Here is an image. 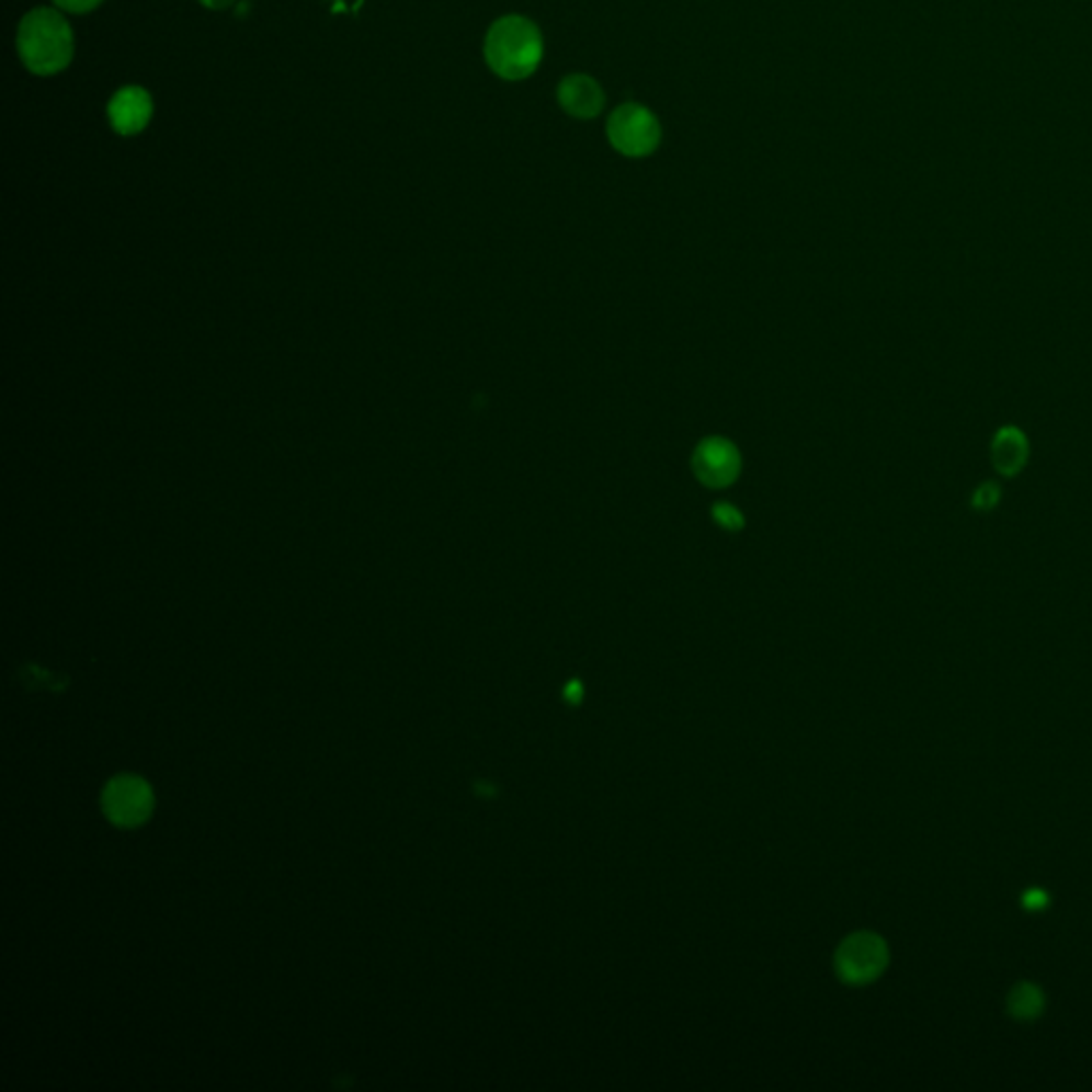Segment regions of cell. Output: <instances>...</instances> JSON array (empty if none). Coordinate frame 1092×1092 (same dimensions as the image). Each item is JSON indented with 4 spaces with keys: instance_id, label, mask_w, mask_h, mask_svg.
Instances as JSON below:
<instances>
[{
    "instance_id": "6da1fadb",
    "label": "cell",
    "mask_w": 1092,
    "mask_h": 1092,
    "mask_svg": "<svg viewBox=\"0 0 1092 1092\" xmlns=\"http://www.w3.org/2000/svg\"><path fill=\"white\" fill-rule=\"evenodd\" d=\"M15 43L24 67L41 78L65 71L76 52L71 24L49 7H37L22 18Z\"/></svg>"
},
{
    "instance_id": "7a4b0ae2",
    "label": "cell",
    "mask_w": 1092,
    "mask_h": 1092,
    "mask_svg": "<svg viewBox=\"0 0 1092 1092\" xmlns=\"http://www.w3.org/2000/svg\"><path fill=\"white\" fill-rule=\"evenodd\" d=\"M545 43L538 26L523 15L496 20L485 37V60L500 78L519 81L530 78L543 60Z\"/></svg>"
},
{
    "instance_id": "3957f363",
    "label": "cell",
    "mask_w": 1092,
    "mask_h": 1092,
    "mask_svg": "<svg viewBox=\"0 0 1092 1092\" xmlns=\"http://www.w3.org/2000/svg\"><path fill=\"white\" fill-rule=\"evenodd\" d=\"M606 135L619 155L642 158L658 150L662 141V126L651 110L638 103H625L608 117Z\"/></svg>"
},
{
    "instance_id": "277c9868",
    "label": "cell",
    "mask_w": 1092,
    "mask_h": 1092,
    "mask_svg": "<svg viewBox=\"0 0 1092 1092\" xmlns=\"http://www.w3.org/2000/svg\"><path fill=\"white\" fill-rule=\"evenodd\" d=\"M155 805L150 785L139 777L122 775L105 787L103 809L117 826L130 828L150 816Z\"/></svg>"
},
{
    "instance_id": "5b68a950",
    "label": "cell",
    "mask_w": 1092,
    "mask_h": 1092,
    "mask_svg": "<svg viewBox=\"0 0 1092 1092\" xmlns=\"http://www.w3.org/2000/svg\"><path fill=\"white\" fill-rule=\"evenodd\" d=\"M888 963V949L884 941L871 933L850 936L837 956L839 974L852 983H866L879 976Z\"/></svg>"
},
{
    "instance_id": "8992f818",
    "label": "cell",
    "mask_w": 1092,
    "mask_h": 1092,
    "mask_svg": "<svg viewBox=\"0 0 1092 1092\" xmlns=\"http://www.w3.org/2000/svg\"><path fill=\"white\" fill-rule=\"evenodd\" d=\"M155 112L150 92L139 86H124L112 96L107 105V116L117 135L130 137L141 133Z\"/></svg>"
},
{
    "instance_id": "52a82bcc",
    "label": "cell",
    "mask_w": 1092,
    "mask_h": 1092,
    "mask_svg": "<svg viewBox=\"0 0 1092 1092\" xmlns=\"http://www.w3.org/2000/svg\"><path fill=\"white\" fill-rule=\"evenodd\" d=\"M557 101L566 114L579 120L600 116L604 110V92L600 83L583 73L568 76L557 88Z\"/></svg>"
},
{
    "instance_id": "ba28073f",
    "label": "cell",
    "mask_w": 1092,
    "mask_h": 1092,
    "mask_svg": "<svg viewBox=\"0 0 1092 1092\" xmlns=\"http://www.w3.org/2000/svg\"><path fill=\"white\" fill-rule=\"evenodd\" d=\"M694 468L708 487H724L739 471V455L724 440H706L694 455Z\"/></svg>"
},
{
    "instance_id": "9c48e42d",
    "label": "cell",
    "mask_w": 1092,
    "mask_h": 1092,
    "mask_svg": "<svg viewBox=\"0 0 1092 1092\" xmlns=\"http://www.w3.org/2000/svg\"><path fill=\"white\" fill-rule=\"evenodd\" d=\"M990 459L992 466L1003 476H1015L1020 469L1026 466L1028 459V442L1022 431L1008 425L994 433L992 444H990Z\"/></svg>"
},
{
    "instance_id": "30bf717a",
    "label": "cell",
    "mask_w": 1092,
    "mask_h": 1092,
    "mask_svg": "<svg viewBox=\"0 0 1092 1092\" xmlns=\"http://www.w3.org/2000/svg\"><path fill=\"white\" fill-rule=\"evenodd\" d=\"M1046 999L1044 992L1028 981L1017 983L1008 997V1010L1017 1020H1033L1044 1012Z\"/></svg>"
},
{
    "instance_id": "8fae6325",
    "label": "cell",
    "mask_w": 1092,
    "mask_h": 1092,
    "mask_svg": "<svg viewBox=\"0 0 1092 1092\" xmlns=\"http://www.w3.org/2000/svg\"><path fill=\"white\" fill-rule=\"evenodd\" d=\"M1001 500V489L997 482H983L981 487H977L976 493H974V508L976 510H990V508L997 507Z\"/></svg>"
},
{
    "instance_id": "7c38bea8",
    "label": "cell",
    "mask_w": 1092,
    "mask_h": 1092,
    "mask_svg": "<svg viewBox=\"0 0 1092 1092\" xmlns=\"http://www.w3.org/2000/svg\"><path fill=\"white\" fill-rule=\"evenodd\" d=\"M58 9L67 11V13H76V15H81V13H90L94 11L103 0H54Z\"/></svg>"
},
{
    "instance_id": "4fadbf2b",
    "label": "cell",
    "mask_w": 1092,
    "mask_h": 1092,
    "mask_svg": "<svg viewBox=\"0 0 1092 1092\" xmlns=\"http://www.w3.org/2000/svg\"><path fill=\"white\" fill-rule=\"evenodd\" d=\"M1046 900H1048V898H1046L1044 892L1033 890V892H1028V895L1024 897V905H1026V907H1031V909H1039V907H1044V905H1046Z\"/></svg>"
},
{
    "instance_id": "5bb4252c",
    "label": "cell",
    "mask_w": 1092,
    "mask_h": 1092,
    "mask_svg": "<svg viewBox=\"0 0 1092 1092\" xmlns=\"http://www.w3.org/2000/svg\"><path fill=\"white\" fill-rule=\"evenodd\" d=\"M198 2H201L203 7H207V9L218 11V9H227V7H231L235 0H198Z\"/></svg>"
}]
</instances>
